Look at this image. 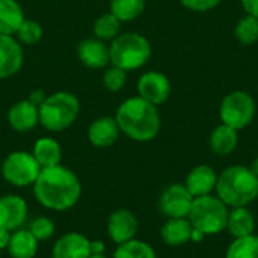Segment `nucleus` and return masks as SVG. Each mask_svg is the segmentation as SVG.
I'll list each match as a JSON object with an SVG mask.
<instances>
[{
    "label": "nucleus",
    "instance_id": "nucleus-1",
    "mask_svg": "<svg viewBox=\"0 0 258 258\" xmlns=\"http://www.w3.org/2000/svg\"><path fill=\"white\" fill-rule=\"evenodd\" d=\"M32 189L35 200L51 212H67L73 209L82 197L79 177L63 165L41 169Z\"/></svg>",
    "mask_w": 258,
    "mask_h": 258
},
{
    "label": "nucleus",
    "instance_id": "nucleus-2",
    "mask_svg": "<svg viewBox=\"0 0 258 258\" xmlns=\"http://www.w3.org/2000/svg\"><path fill=\"white\" fill-rule=\"evenodd\" d=\"M115 119L121 133L136 142L156 139L162 127L157 106L145 101L139 95L124 100L116 109Z\"/></svg>",
    "mask_w": 258,
    "mask_h": 258
},
{
    "label": "nucleus",
    "instance_id": "nucleus-3",
    "mask_svg": "<svg viewBox=\"0 0 258 258\" xmlns=\"http://www.w3.org/2000/svg\"><path fill=\"white\" fill-rule=\"evenodd\" d=\"M257 175L248 166L233 165L218 174L216 197L230 209L248 207L257 200Z\"/></svg>",
    "mask_w": 258,
    "mask_h": 258
},
{
    "label": "nucleus",
    "instance_id": "nucleus-4",
    "mask_svg": "<svg viewBox=\"0 0 258 258\" xmlns=\"http://www.w3.org/2000/svg\"><path fill=\"white\" fill-rule=\"evenodd\" d=\"M39 124L51 132L60 133L68 130L79 118L80 101L68 91H57L45 97V100L38 107Z\"/></svg>",
    "mask_w": 258,
    "mask_h": 258
},
{
    "label": "nucleus",
    "instance_id": "nucleus-5",
    "mask_svg": "<svg viewBox=\"0 0 258 258\" xmlns=\"http://www.w3.org/2000/svg\"><path fill=\"white\" fill-rule=\"evenodd\" d=\"M153 48L150 41L138 32L119 33L109 45L110 65L124 71H135L142 68L151 57Z\"/></svg>",
    "mask_w": 258,
    "mask_h": 258
},
{
    "label": "nucleus",
    "instance_id": "nucleus-6",
    "mask_svg": "<svg viewBox=\"0 0 258 258\" xmlns=\"http://www.w3.org/2000/svg\"><path fill=\"white\" fill-rule=\"evenodd\" d=\"M228 212L230 207L212 194L194 198L187 219L190 225L204 236H216L227 230Z\"/></svg>",
    "mask_w": 258,
    "mask_h": 258
},
{
    "label": "nucleus",
    "instance_id": "nucleus-7",
    "mask_svg": "<svg viewBox=\"0 0 258 258\" xmlns=\"http://www.w3.org/2000/svg\"><path fill=\"white\" fill-rule=\"evenodd\" d=\"M255 112V100L245 91H233L227 94L219 106V118L222 124L237 132L246 128L254 121Z\"/></svg>",
    "mask_w": 258,
    "mask_h": 258
},
{
    "label": "nucleus",
    "instance_id": "nucleus-8",
    "mask_svg": "<svg viewBox=\"0 0 258 258\" xmlns=\"http://www.w3.org/2000/svg\"><path fill=\"white\" fill-rule=\"evenodd\" d=\"M2 177L3 180L14 187H29L36 181L41 166L35 160L32 153L27 151H12L9 153L2 163Z\"/></svg>",
    "mask_w": 258,
    "mask_h": 258
},
{
    "label": "nucleus",
    "instance_id": "nucleus-9",
    "mask_svg": "<svg viewBox=\"0 0 258 258\" xmlns=\"http://www.w3.org/2000/svg\"><path fill=\"white\" fill-rule=\"evenodd\" d=\"M194 203L192 194L181 183L169 184L163 189L159 198V210L166 219L171 218H187Z\"/></svg>",
    "mask_w": 258,
    "mask_h": 258
},
{
    "label": "nucleus",
    "instance_id": "nucleus-10",
    "mask_svg": "<svg viewBox=\"0 0 258 258\" xmlns=\"http://www.w3.org/2000/svg\"><path fill=\"white\" fill-rule=\"evenodd\" d=\"M171 91L169 79L160 71H147L138 80V95L154 106L166 103Z\"/></svg>",
    "mask_w": 258,
    "mask_h": 258
},
{
    "label": "nucleus",
    "instance_id": "nucleus-11",
    "mask_svg": "<svg viewBox=\"0 0 258 258\" xmlns=\"http://www.w3.org/2000/svg\"><path fill=\"white\" fill-rule=\"evenodd\" d=\"M107 236L118 246L136 239L139 222L136 215L128 209H118L110 213L107 219Z\"/></svg>",
    "mask_w": 258,
    "mask_h": 258
},
{
    "label": "nucleus",
    "instance_id": "nucleus-12",
    "mask_svg": "<svg viewBox=\"0 0 258 258\" xmlns=\"http://www.w3.org/2000/svg\"><path fill=\"white\" fill-rule=\"evenodd\" d=\"M29 207L23 197L15 194H8L0 197V228L8 231H15L23 228L27 221Z\"/></svg>",
    "mask_w": 258,
    "mask_h": 258
},
{
    "label": "nucleus",
    "instance_id": "nucleus-13",
    "mask_svg": "<svg viewBox=\"0 0 258 258\" xmlns=\"http://www.w3.org/2000/svg\"><path fill=\"white\" fill-rule=\"evenodd\" d=\"M24 63V51L15 36L0 33V80L20 73Z\"/></svg>",
    "mask_w": 258,
    "mask_h": 258
},
{
    "label": "nucleus",
    "instance_id": "nucleus-14",
    "mask_svg": "<svg viewBox=\"0 0 258 258\" xmlns=\"http://www.w3.org/2000/svg\"><path fill=\"white\" fill-rule=\"evenodd\" d=\"M77 57L82 65L91 70H104L110 63L109 45L95 36L82 39L77 45Z\"/></svg>",
    "mask_w": 258,
    "mask_h": 258
},
{
    "label": "nucleus",
    "instance_id": "nucleus-15",
    "mask_svg": "<svg viewBox=\"0 0 258 258\" xmlns=\"http://www.w3.org/2000/svg\"><path fill=\"white\" fill-rule=\"evenodd\" d=\"M6 121L9 127L17 133H29L39 124L38 106H35L29 98L14 103L8 113Z\"/></svg>",
    "mask_w": 258,
    "mask_h": 258
},
{
    "label": "nucleus",
    "instance_id": "nucleus-16",
    "mask_svg": "<svg viewBox=\"0 0 258 258\" xmlns=\"http://www.w3.org/2000/svg\"><path fill=\"white\" fill-rule=\"evenodd\" d=\"M91 240L77 231L62 234L51 248V258H89Z\"/></svg>",
    "mask_w": 258,
    "mask_h": 258
},
{
    "label": "nucleus",
    "instance_id": "nucleus-17",
    "mask_svg": "<svg viewBox=\"0 0 258 258\" xmlns=\"http://www.w3.org/2000/svg\"><path fill=\"white\" fill-rule=\"evenodd\" d=\"M218 172L210 165H198L186 177L184 186L192 194L194 198L212 195L216 189Z\"/></svg>",
    "mask_w": 258,
    "mask_h": 258
},
{
    "label": "nucleus",
    "instance_id": "nucleus-18",
    "mask_svg": "<svg viewBox=\"0 0 258 258\" xmlns=\"http://www.w3.org/2000/svg\"><path fill=\"white\" fill-rule=\"evenodd\" d=\"M121 135L115 116H100L94 119L88 128V139L95 148L112 147Z\"/></svg>",
    "mask_w": 258,
    "mask_h": 258
},
{
    "label": "nucleus",
    "instance_id": "nucleus-19",
    "mask_svg": "<svg viewBox=\"0 0 258 258\" xmlns=\"http://www.w3.org/2000/svg\"><path fill=\"white\" fill-rule=\"evenodd\" d=\"M194 227L187 218H171L160 228V237L165 245L178 248L190 242Z\"/></svg>",
    "mask_w": 258,
    "mask_h": 258
},
{
    "label": "nucleus",
    "instance_id": "nucleus-20",
    "mask_svg": "<svg viewBox=\"0 0 258 258\" xmlns=\"http://www.w3.org/2000/svg\"><path fill=\"white\" fill-rule=\"evenodd\" d=\"M227 231L233 239L255 234V218L248 207H233L228 212Z\"/></svg>",
    "mask_w": 258,
    "mask_h": 258
},
{
    "label": "nucleus",
    "instance_id": "nucleus-21",
    "mask_svg": "<svg viewBox=\"0 0 258 258\" xmlns=\"http://www.w3.org/2000/svg\"><path fill=\"white\" fill-rule=\"evenodd\" d=\"M38 246L39 242L27 228H18L12 231L6 251L11 258H35L38 254Z\"/></svg>",
    "mask_w": 258,
    "mask_h": 258
},
{
    "label": "nucleus",
    "instance_id": "nucleus-22",
    "mask_svg": "<svg viewBox=\"0 0 258 258\" xmlns=\"http://www.w3.org/2000/svg\"><path fill=\"white\" fill-rule=\"evenodd\" d=\"M32 154L41 169L44 168H51L56 165H60L62 160V148L60 144L50 136H42L33 144Z\"/></svg>",
    "mask_w": 258,
    "mask_h": 258
},
{
    "label": "nucleus",
    "instance_id": "nucleus-23",
    "mask_svg": "<svg viewBox=\"0 0 258 258\" xmlns=\"http://www.w3.org/2000/svg\"><path fill=\"white\" fill-rule=\"evenodd\" d=\"M237 144H239L237 130H234L225 124H219L218 127H215V130L210 133V138H209L210 150L216 156L231 154L237 148Z\"/></svg>",
    "mask_w": 258,
    "mask_h": 258
},
{
    "label": "nucleus",
    "instance_id": "nucleus-24",
    "mask_svg": "<svg viewBox=\"0 0 258 258\" xmlns=\"http://www.w3.org/2000/svg\"><path fill=\"white\" fill-rule=\"evenodd\" d=\"M26 20L24 11L17 0H0V33L14 36Z\"/></svg>",
    "mask_w": 258,
    "mask_h": 258
},
{
    "label": "nucleus",
    "instance_id": "nucleus-25",
    "mask_svg": "<svg viewBox=\"0 0 258 258\" xmlns=\"http://www.w3.org/2000/svg\"><path fill=\"white\" fill-rule=\"evenodd\" d=\"M147 0H109V12L121 23L136 20L145 9Z\"/></svg>",
    "mask_w": 258,
    "mask_h": 258
},
{
    "label": "nucleus",
    "instance_id": "nucleus-26",
    "mask_svg": "<svg viewBox=\"0 0 258 258\" xmlns=\"http://www.w3.org/2000/svg\"><path fill=\"white\" fill-rule=\"evenodd\" d=\"M121 24L122 23L112 12H106L94 21L92 33L95 38L107 42V41L115 39L121 33Z\"/></svg>",
    "mask_w": 258,
    "mask_h": 258
},
{
    "label": "nucleus",
    "instance_id": "nucleus-27",
    "mask_svg": "<svg viewBox=\"0 0 258 258\" xmlns=\"http://www.w3.org/2000/svg\"><path fill=\"white\" fill-rule=\"evenodd\" d=\"M112 258H157V252L150 243L133 239L127 243L118 245Z\"/></svg>",
    "mask_w": 258,
    "mask_h": 258
},
{
    "label": "nucleus",
    "instance_id": "nucleus-28",
    "mask_svg": "<svg viewBox=\"0 0 258 258\" xmlns=\"http://www.w3.org/2000/svg\"><path fill=\"white\" fill-rule=\"evenodd\" d=\"M225 258H258L257 234L233 239L225 252Z\"/></svg>",
    "mask_w": 258,
    "mask_h": 258
},
{
    "label": "nucleus",
    "instance_id": "nucleus-29",
    "mask_svg": "<svg viewBox=\"0 0 258 258\" xmlns=\"http://www.w3.org/2000/svg\"><path fill=\"white\" fill-rule=\"evenodd\" d=\"M234 35L243 45L255 44L258 41V18L252 15L242 17L234 27Z\"/></svg>",
    "mask_w": 258,
    "mask_h": 258
},
{
    "label": "nucleus",
    "instance_id": "nucleus-30",
    "mask_svg": "<svg viewBox=\"0 0 258 258\" xmlns=\"http://www.w3.org/2000/svg\"><path fill=\"white\" fill-rule=\"evenodd\" d=\"M42 36H44L42 26L36 20H30V18H26L15 33V38L18 39L21 45L38 44L42 39Z\"/></svg>",
    "mask_w": 258,
    "mask_h": 258
},
{
    "label": "nucleus",
    "instance_id": "nucleus-31",
    "mask_svg": "<svg viewBox=\"0 0 258 258\" xmlns=\"http://www.w3.org/2000/svg\"><path fill=\"white\" fill-rule=\"evenodd\" d=\"M101 82H103V86L106 91L109 92H119L125 83H127V71L115 67V65H110V67H106L104 68V73H103V77H101Z\"/></svg>",
    "mask_w": 258,
    "mask_h": 258
},
{
    "label": "nucleus",
    "instance_id": "nucleus-32",
    "mask_svg": "<svg viewBox=\"0 0 258 258\" xmlns=\"http://www.w3.org/2000/svg\"><path fill=\"white\" fill-rule=\"evenodd\" d=\"M38 242H45L51 239L56 233V225L48 216H38L30 221L27 228Z\"/></svg>",
    "mask_w": 258,
    "mask_h": 258
},
{
    "label": "nucleus",
    "instance_id": "nucleus-33",
    "mask_svg": "<svg viewBox=\"0 0 258 258\" xmlns=\"http://www.w3.org/2000/svg\"><path fill=\"white\" fill-rule=\"evenodd\" d=\"M181 5L192 12H209L215 9L222 0H180Z\"/></svg>",
    "mask_w": 258,
    "mask_h": 258
},
{
    "label": "nucleus",
    "instance_id": "nucleus-34",
    "mask_svg": "<svg viewBox=\"0 0 258 258\" xmlns=\"http://www.w3.org/2000/svg\"><path fill=\"white\" fill-rule=\"evenodd\" d=\"M240 3L246 15H252L258 18V0H240Z\"/></svg>",
    "mask_w": 258,
    "mask_h": 258
},
{
    "label": "nucleus",
    "instance_id": "nucleus-35",
    "mask_svg": "<svg viewBox=\"0 0 258 258\" xmlns=\"http://www.w3.org/2000/svg\"><path fill=\"white\" fill-rule=\"evenodd\" d=\"M45 97H47V94H45L42 89H35V91H32V92H30V95H29L27 98H29L35 106H38V107H39V104L45 100Z\"/></svg>",
    "mask_w": 258,
    "mask_h": 258
},
{
    "label": "nucleus",
    "instance_id": "nucleus-36",
    "mask_svg": "<svg viewBox=\"0 0 258 258\" xmlns=\"http://www.w3.org/2000/svg\"><path fill=\"white\" fill-rule=\"evenodd\" d=\"M89 248H91V254H104L106 252V245L101 240H91Z\"/></svg>",
    "mask_w": 258,
    "mask_h": 258
},
{
    "label": "nucleus",
    "instance_id": "nucleus-37",
    "mask_svg": "<svg viewBox=\"0 0 258 258\" xmlns=\"http://www.w3.org/2000/svg\"><path fill=\"white\" fill-rule=\"evenodd\" d=\"M11 234H12L11 231L0 228V251H6L9 240H11Z\"/></svg>",
    "mask_w": 258,
    "mask_h": 258
},
{
    "label": "nucleus",
    "instance_id": "nucleus-38",
    "mask_svg": "<svg viewBox=\"0 0 258 258\" xmlns=\"http://www.w3.org/2000/svg\"><path fill=\"white\" fill-rule=\"evenodd\" d=\"M204 234L201 233V231H198V230H192V237H190V242H194V243H198V242H203L204 240Z\"/></svg>",
    "mask_w": 258,
    "mask_h": 258
},
{
    "label": "nucleus",
    "instance_id": "nucleus-39",
    "mask_svg": "<svg viewBox=\"0 0 258 258\" xmlns=\"http://www.w3.org/2000/svg\"><path fill=\"white\" fill-rule=\"evenodd\" d=\"M249 168H251V171L257 175V178H258V156L254 159V162H252V165H251Z\"/></svg>",
    "mask_w": 258,
    "mask_h": 258
},
{
    "label": "nucleus",
    "instance_id": "nucleus-40",
    "mask_svg": "<svg viewBox=\"0 0 258 258\" xmlns=\"http://www.w3.org/2000/svg\"><path fill=\"white\" fill-rule=\"evenodd\" d=\"M89 258H109L106 254H91Z\"/></svg>",
    "mask_w": 258,
    "mask_h": 258
},
{
    "label": "nucleus",
    "instance_id": "nucleus-41",
    "mask_svg": "<svg viewBox=\"0 0 258 258\" xmlns=\"http://www.w3.org/2000/svg\"><path fill=\"white\" fill-rule=\"evenodd\" d=\"M0 258H2V251H0Z\"/></svg>",
    "mask_w": 258,
    "mask_h": 258
},
{
    "label": "nucleus",
    "instance_id": "nucleus-42",
    "mask_svg": "<svg viewBox=\"0 0 258 258\" xmlns=\"http://www.w3.org/2000/svg\"><path fill=\"white\" fill-rule=\"evenodd\" d=\"M257 200H258V190H257Z\"/></svg>",
    "mask_w": 258,
    "mask_h": 258
}]
</instances>
